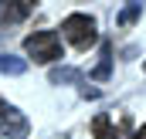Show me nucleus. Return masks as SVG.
I'll return each instance as SVG.
<instances>
[{
    "instance_id": "obj_6",
    "label": "nucleus",
    "mask_w": 146,
    "mask_h": 139,
    "mask_svg": "<svg viewBox=\"0 0 146 139\" xmlns=\"http://www.w3.org/2000/svg\"><path fill=\"white\" fill-rule=\"evenodd\" d=\"M0 71L3 75H24L27 71V61L24 58H14V54H0Z\"/></svg>"
},
{
    "instance_id": "obj_2",
    "label": "nucleus",
    "mask_w": 146,
    "mask_h": 139,
    "mask_svg": "<svg viewBox=\"0 0 146 139\" xmlns=\"http://www.w3.org/2000/svg\"><path fill=\"white\" fill-rule=\"evenodd\" d=\"M61 31L65 37L72 41L78 51H88L95 41H99V31H95V21L88 17V14H68L65 21H61Z\"/></svg>"
},
{
    "instance_id": "obj_10",
    "label": "nucleus",
    "mask_w": 146,
    "mask_h": 139,
    "mask_svg": "<svg viewBox=\"0 0 146 139\" xmlns=\"http://www.w3.org/2000/svg\"><path fill=\"white\" fill-rule=\"evenodd\" d=\"M136 139H146V126H143V129H136Z\"/></svg>"
},
{
    "instance_id": "obj_9",
    "label": "nucleus",
    "mask_w": 146,
    "mask_h": 139,
    "mask_svg": "<svg viewBox=\"0 0 146 139\" xmlns=\"http://www.w3.org/2000/svg\"><path fill=\"white\" fill-rule=\"evenodd\" d=\"M51 81H54V85H68V81H82V71H78V68H54V71H51Z\"/></svg>"
},
{
    "instance_id": "obj_1",
    "label": "nucleus",
    "mask_w": 146,
    "mask_h": 139,
    "mask_svg": "<svg viewBox=\"0 0 146 139\" xmlns=\"http://www.w3.org/2000/svg\"><path fill=\"white\" fill-rule=\"evenodd\" d=\"M24 51L34 58L37 65H51V61L65 58L61 37L54 34V31H34V34H27V37H24Z\"/></svg>"
},
{
    "instance_id": "obj_7",
    "label": "nucleus",
    "mask_w": 146,
    "mask_h": 139,
    "mask_svg": "<svg viewBox=\"0 0 146 139\" xmlns=\"http://www.w3.org/2000/svg\"><path fill=\"white\" fill-rule=\"evenodd\" d=\"M109 68H112V44H109V41H102V61H99V68L92 71V78L106 81V78H109Z\"/></svg>"
},
{
    "instance_id": "obj_4",
    "label": "nucleus",
    "mask_w": 146,
    "mask_h": 139,
    "mask_svg": "<svg viewBox=\"0 0 146 139\" xmlns=\"http://www.w3.org/2000/svg\"><path fill=\"white\" fill-rule=\"evenodd\" d=\"M31 10H34V3H31V0H21V3H7V7H0V21H3V24H14V21H24Z\"/></svg>"
},
{
    "instance_id": "obj_3",
    "label": "nucleus",
    "mask_w": 146,
    "mask_h": 139,
    "mask_svg": "<svg viewBox=\"0 0 146 139\" xmlns=\"http://www.w3.org/2000/svg\"><path fill=\"white\" fill-rule=\"evenodd\" d=\"M0 132L7 139H27V132H31V122L24 119V112H17L3 99H0Z\"/></svg>"
},
{
    "instance_id": "obj_8",
    "label": "nucleus",
    "mask_w": 146,
    "mask_h": 139,
    "mask_svg": "<svg viewBox=\"0 0 146 139\" xmlns=\"http://www.w3.org/2000/svg\"><path fill=\"white\" fill-rule=\"evenodd\" d=\"M139 17H143V3H129V7H122V10H119L115 24H119V27H129V24H136Z\"/></svg>"
},
{
    "instance_id": "obj_5",
    "label": "nucleus",
    "mask_w": 146,
    "mask_h": 139,
    "mask_svg": "<svg viewBox=\"0 0 146 139\" xmlns=\"http://www.w3.org/2000/svg\"><path fill=\"white\" fill-rule=\"evenodd\" d=\"M92 132H95V139H122L119 129L112 126V119L106 115V112H99V115L92 119Z\"/></svg>"
}]
</instances>
